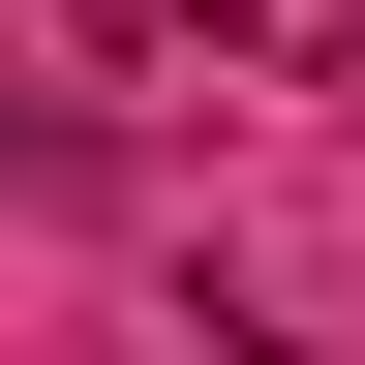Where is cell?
Listing matches in <instances>:
<instances>
[{
    "label": "cell",
    "instance_id": "cell-1",
    "mask_svg": "<svg viewBox=\"0 0 365 365\" xmlns=\"http://www.w3.org/2000/svg\"><path fill=\"white\" fill-rule=\"evenodd\" d=\"M91 61H244V0H91Z\"/></svg>",
    "mask_w": 365,
    "mask_h": 365
}]
</instances>
